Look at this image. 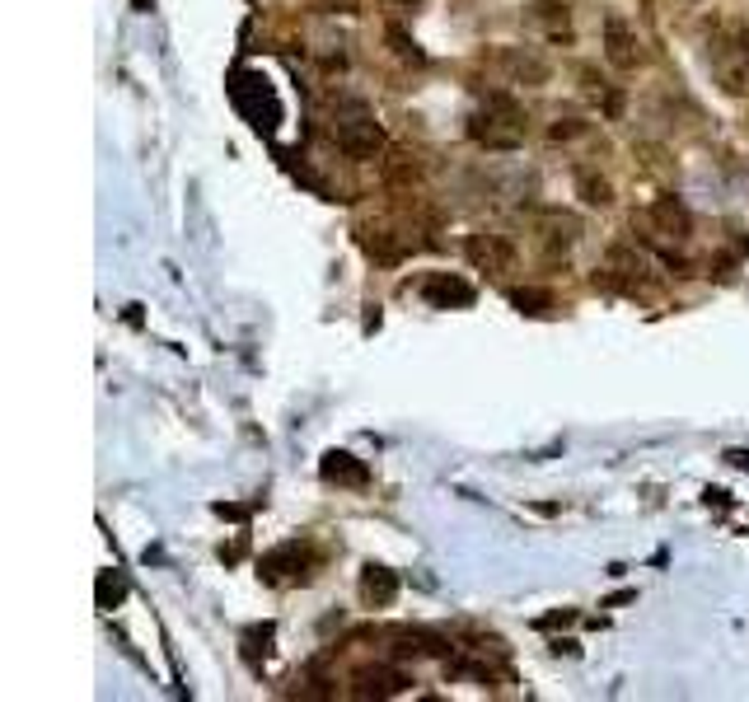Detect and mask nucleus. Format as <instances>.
<instances>
[{
	"label": "nucleus",
	"mask_w": 749,
	"mask_h": 702,
	"mask_svg": "<svg viewBox=\"0 0 749 702\" xmlns=\"http://www.w3.org/2000/svg\"><path fill=\"white\" fill-rule=\"evenodd\" d=\"M469 136L487 150H520L525 146V108L511 94H487L483 108L469 117Z\"/></svg>",
	"instance_id": "nucleus-1"
},
{
	"label": "nucleus",
	"mask_w": 749,
	"mask_h": 702,
	"mask_svg": "<svg viewBox=\"0 0 749 702\" xmlns=\"http://www.w3.org/2000/svg\"><path fill=\"white\" fill-rule=\"evenodd\" d=\"M464 258L478 267V272H487V277H511L515 262H520L515 244H511L506 235H496V230L469 235V239H464Z\"/></svg>",
	"instance_id": "nucleus-2"
},
{
	"label": "nucleus",
	"mask_w": 749,
	"mask_h": 702,
	"mask_svg": "<svg viewBox=\"0 0 749 702\" xmlns=\"http://www.w3.org/2000/svg\"><path fill=\"white\" fill-rule=\"evenodd\" d=\"M338 150L347 159H380L389 150V136H384V127L374 117L357 113V117L338 122Z\"/></svg>",
	"instance_id": "nucleus-3"
},
{
	"label": "nucleus",
	"mask_w": 749,
	"mask_h": 702,
	"mask_svg": "<svg viewBox=\"0 0 749 702\" xmlns=\"http://www.w3.org/2000/svg\"><path fill=\"white\" fill-rule=\"evenodd\" d=\"M492 61H496V71H502L511 85L538 90V85H548V80H553V66H548V61L538 56L534 47H496Z\"/></svg>",
	"instance_id": "nucleus-4"
},
{
	"label": "nucleus",
	"mask_w": 749,
	"mask_h": 702,
	"mask_svg": "<svg viewBox=\"0 0 749 702\" xmlns=\"http://www.w3.org/2000/svg\"><path fill=\"white\" fill-rule=\"evenodd\" d=\"M641 38L623 14H605V61L614 71H637L641 66Z\"/></svg>",
	"instance_id": "nucleus-5"
},
{
	"label": "nucleus",
	"mask_w": 749,
	"mask_h": 702,
	"mask_svg": "<svg viewBox=\"0 0 749 702\" xmlns=\"http://www.w3.org/2000/svg\"><path fill=\"white\" fill-rule=\"evenodd\" d=\"M647 225L656 235H665V239H689L693 235V216H689V206H684L675 193H660L656 201H651V211H647Z\"/></svg>",
	"instance_id": "nucleus-6"
},
{
	"label": "nucleus",
	"mask_w": 749,
	"mask_h": 702,
	"mask_svg": "<svg viewBox=\"0 0 749 702\" xmlns=\"http://www.w3.org/2000/svg\"><path fill=\"white\" fill-rule=\"evenodd\" d=\"M605 281H618V286H647L651 281V262L637 244H614L609 258H605Z\"/></svg>",
	"instance_id": "nucleus-7"
},
{
	"label": "nucleus",
	"mask_w": 749,
	"mask_h": 702,
	"mask_svg": "<svg viewBox=\"0 0 749 702\" xmlns=\"http://www.w3.org/2000/svg\"><path fill=\"white\" fill-rule=\"evenodd\" d=\"M422 300L426 304H435V309H464V304H473V286L464 281V277H450V272H426L422 277Z\"/></svg>",
	"instance_id": "nucleus-8"
},
{
	"label": "nucleus",
	"mask_w": 749,
	"mask_h": 702,
	"mask_svg": "<svg viewBox=\"0 0 749 702\" xmlns=\"http://www.w3.org/2000/svg\"><path fill=\"white\" fill-rule=\"evenodd\" d=\"M399 600V571H389L380 562L361 567V604L366 609H389Z\"/></svg>",
	"instance_id": "nucleus-9"
},
{
	"label": "nucleus",
	"mask_w": 749,
	"mask_h": 702,
	"mask_svg": "<svg viewBox=\"0 0 749 702\" xmlns=\"http://www.w3.org/2000/svg\"><path fill=\"white\" fill-rule=\"evenodd\" d=\"M319 473H323L328 483H338V487H366L370 483V468L357 459V454H347V449H328Z\"/></svg>",
	"instance_id": "nucleus-10"
},
{
	"label": "nucleus",
	"mask_w": 749,
	"mask_h": 702,
	"mask_svg": "<svg viewBox=\"0 0 749 702\" xmlns=\"http://www.w3.org/2000/svg\"><path fill=\"white\" fill-rule=\"evenodd\" d=\"M581 90H586V98H590L605 117H618V113H623V90L609 85V80L599 75L595 66H581Z\"/></svg>",
	"instance_id": "nucleus-11"
},
{
	"label": "nucleus",
	"mask_w": 749,
	"mask_h": 702,
	"mask_svg": "<svg viewBox=\"0 0 749 702\" xmlns=\"http://www.w3.org/2000/svg\"><path fill=\"white\" fill-rule=\"evenodd\" d=\"M529 19L553 38V43H567V38H572V10H567V0H534Z\"/></svg>",
	"instance_id": "nucleus-12"
},
{
	"label": "nucleus",
	"mask_w": 749,
	"mask_h": 702,
	"mask_svg": "<svg viewBox=\"0 0 749 702\" xmlns=\"http://www.w3.org/2000/svg\"><path fill=\"white\" fill-rule=\"evenodd\" d=\"M408 689V674L399 670H384V665H374V670H361L357 674V698H393V693H403Z\"/></svg>",
	"instance_id": "nucleus-13"
},
{
	"label": "nucleus",
	"mask_w": 749,
	"mask_h": 702,
	"mask_svg": "<svg viewBox=\"0 0 749 702\" xmlns=\"http://www.w3.org/2000/svg\"><path fill=\"white\" fill-rule=\"evenodd\" d=\"M712 66H717V75H721L726 94H745V90H749V66L740 61V52H736L731 43H721V47L712 52Z\"/></svg>",
	"instance_id": "nucleus-14"
},
{
	"label": "nucleus",
	"mask_w": 749,
	"mask_h": 702,
	"mask_svg": "<svg viewBox=\"0 0 749 702\" xmlns=\"http://www.w3.org/2000/svg\"><path fill=\"white\" fill-rule=\"evenodd\" d=\"M538 230H544L548 253H567L572 244H576V235H581V220H576V216L553 211V216H538Z\"/></svg>",
	"instance_id": "nucleus-15"
},
{
	"label": "nucleus",
	"mask_w": 749,
	"mask_h": 702,
	"mask_svg": "<svg viewBox=\"0 0 749 702\" xmlns=\"http://www.w3.org/2000/svg\"><path fill=\"white\" fill-rule=\"evenodd\" d=\"M418 178H422L418 155H408V150H389V159H384V188L403 193V188H412Z\"/></svg>",
	"instance_id": "nucleus-16"
},
{
	"label": "nucleus",
	"mask_w": 749,
	"mask_h": 702,
	"mask_svg": "<svg viewBox=\"0 0 749 702\" xmlns=\"http://www.w3.org/2000/svg\"><path fill=\"white\" fill-rule=\"evenodd\" d=\"M576 197L586 201V206H614V183L599 174V169H576Z\"/></svg>",
	"instance_id": "nucleus-17"
},
{
	"label": "nucleus",
	"mask_w": 749,
	"mask_h": 702,
	"mask_svg": "<svg viewBox=\"0 0 749 702\" xmlns=\"http://www.w3.org/2000/svg\"><path fill=\"white\" fill-rule=\"evenodd\" d=\"M590 132V122H581V117H557L553 127H548V141H576V136H586Z\"/></svg>",
	"instance_id": "nucleus-18"
},
{
	"label": "nucleus",
	"mask_w": 749,
	"mask_h": 702,
	"mask_svg": "<svg viewBox=\"0 0 749 702\" xmlns=\"http://www.w3.org/2000/svg\"><path fill=\"white\" fill-rule=\"evenodd\" d=\"M389 43H393V52H399L403 61H422V52H418V47H412V43H408V33H403L399 24H389Z\"/></svg>",
	"instance_id": "nucleus-19"
},
{
	"label": "nucleus",
	"mask_w": 749,
	"mask_h": 702,
	"mask_svg": "<svg viewBox=\"0 0 749 702\" xmlns=\"http://www.w3.org/2000/svg\"><path fill=\"white\" fill-rule=\"evenodd\" d=\"M515 304L529 309V314H544V309H548V295H538V291H515Z\"/></svg>",
	"instance_id": "nucleus-20"
},
{
	"label": "nucleus",
	"mask_w": 749,
	"mask_h": 702,
	"mask_svg": "<svg viewBox=\"0 0 749 702\" xmlns=\"http://www.w3.org/2000/svg\"><path fill=\"white\" fill-rule=\"evenodd\" d=\"M731 47L740 52V61H745V66H749V24H740V29L731 33Z\"/></svg>",
	"instance_id": "nucleus-21"
},
{
	"label": "nucleus",
	"mask_w": 749,
	"mask_h": 702,
	"mask_svg": "<svg viewBox=\"0 0 749 702\" xmlns=\"http://www.w3.org/2000/svg\"><path fill=\"white\" fill-rule=\"evenodd\" d=\"M726 459H731L736 468H749V449H731V454H726Z\"/></svg>",
	"instance_id": "nucleus-22"
},
{
	"label": "nucleus",
	"mask_w": 749,
	"mask_h": 702,
	"mask_svg": "<svg viewBox=\"0 0 749 702\" xmlns=\"http://www.w3.org/2000/svg\"><path fill=\"white\" fill-rule=\"evenodd\" d=\"M399 5H418V0H399Z\"/></svg>",
	"instance_id": "nucleus-23"
}]
</instances>
